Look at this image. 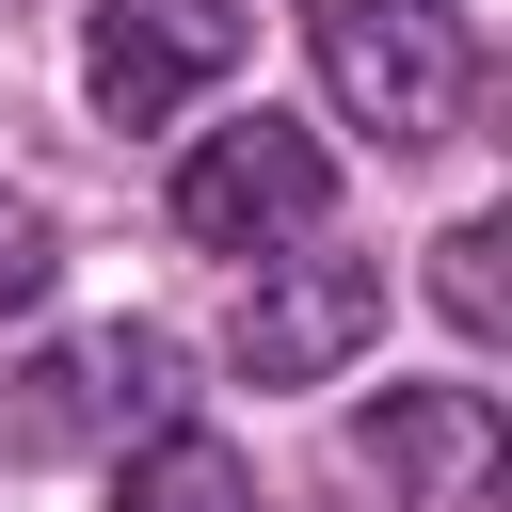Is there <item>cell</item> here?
Wrapping results in <instances>:
<instances>
[{
    "mask_svg": "<svg viewBox=\"0 0 512 512\" xmlns=\"http://www.w3.org/2000/svg\"><path fill=\"white\" fill-rule=\"evenodd\" d=\"M304 48H320V96L368 144H448L464 128V80H480L464 0H304Z\"/></svg>",
    "mask_w": 512,
    "mask_h": 512,
    "instance_id": "6da1fadb",
    "label": "cell"
},
{
    "mask_svg": "<svg viewBox=\"0 0 512 512\" xmlns=\"http://www.w3.org/2000/svg\"><path fill=\"white\" fill-rule=\"evenodd\" d=\"M320 208H336V144L288 112H240L176 160V224L208 256H288V240H320Z\"/></svg>",
    "mask_w": 512,
    "mask_h": 512,
    "instance_id": "7a4b0ae2",
    "label": "cell"
},
{
    "mask_svg": "<svg viewBox=\"0 0 512 512\" xmlns=\"http://www.w3.org/2000/svg\"><path fill=\"white\" fill-rule=\"evenodd\" d=\"M176 400H192V384H176V336H160V320H96V336H64V352L16 368L0 448L48 464V448H80V432H160Z\"/></svg>",
    "mask_w": 512,
    "mask_h": 512,
    "instance_id": "3957f363",
    "label": "cell"
},
{
    "mask_svg": "<svg viewBox=\"0 0 512 512\" xmlns=\"http://www.w3.org/2000/svg\"><path fill=\"white\" fill-rule=\"evenodd\" d=\"M224 64H240V0H96V16H80V96H96L112 128L192 112Z\"/></svg>",
    "mask_w": 512,
    "mask_h": 512,
    "instance_id": "277c9868",
    "label": "cell"
},
{
    "mask_svg": "<svg viewBox=\"0 0 512 512\" xmlns=\"http://www.w3.org/2000/svg\"><path fill=\"white\" fill-rule=\"evenodd\" d=\"M368 336H384V272L368 256H288V272H256L224 352H240V384H336Z\"/></svg>",
    "mask_w": 512,
    "mask_h": 512,
    "instance_id": "5b68a950",
    "label": "cell"
},
{
    "mask_svg": "<svg viewBox=\"0 0 512 512\" xmlns=\"http://www.w3.org/2000/svg\"><path fill=\"white\" fill-rule=\"evenodd\" d=\"M368 464H384L400 512H480V496L512 480V416H496L480 384H384V400H368Z\"/></svg>",
    "mask_w": 512,
    "mask_h": 512,
    "instance_id": "8992f818",
    "label": "cell"
},
{
    "mask_svg": "<svg viewBox=\"0 0 512 512\" xmlns=\"http://www.w3.org/2000/svg\"><path fill=\"white\" fill-rule=\"evenodd\" d=\"M112 512H256V480H240V448H224V432H192V416H160V432L128 448V480H112Z\"/></svg>",
    "mask_w": 512,
    "mask_h": 512,
    "instance_id": "52a82bcc",
    "label": "cell"
},
{
    "mask_svg": "<svg viewBox=\"0 0 512 512\" xmlns=\"http://www.w3.org/2000/svg\"><path fill=\"white\" fill-rule=\"evenodd\" d=\"M512 240L496 224H448L432 240V304H448V336H512V272H496Z\"/></svg>",
    "mask_w": 512,
    "mask_h": 512,
    "instance_id": "ba28073f",
    "label": "cell"
},
{
    "mask_svg": "<svg viewBox=\"0 0 512 512\" xmlns=\"http://www.w3.org/2000/svg\"><path fill=\"white\" fill-rule=\"evenodd\" d=\"M48 272H64L48 208H32V192H0V320H32V304H48Z\"/></svg>",
    "mask_w": 512,
    "mask_h": 512,
    "instance_id": "9c48e42d",
    "label": "cell"
}]
</instances>
